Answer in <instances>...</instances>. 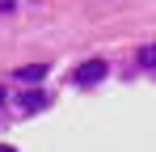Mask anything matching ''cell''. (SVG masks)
Instances as JSON below:
<instances>
[{
  "label": "cell",
  "mask_w": 156,
  "mask_h": 152,
  "mask_svg": "<svg viewBox=\"0 0 156 152\" xmlns=\"http://www.w3.org/2000/svg\"><path fill=\"white\" fill-rule=\"evenodd\" d=\"M47 106H51V97H47L42 89H30V93H21V97H17V110H21V114H34V110H47Z\"/></svg>",
  "instance_id": "obj_1"
},
{
  "label": "cell",
  "mask_w": 156,
  "mask_h": 152,
  "mask_svg": "<svg viewBox=\"0 0 156 152\" xmlns=\"http://www.w3.org/2000/svg\"><path fill=\"white\" fill-rule=\"evenodd\" d=\"M101 76H105V63H101V59H84V63L76 68V85H97Z\"/></svg>",
  "instance_id": "obj_2"
},
{
  "label": "cell",
  "mask_w": 156,
  "mask_h": 152,
  "mask_svg": "<svg viewBox=\"0 0 156 152\" xmlns=\"http://www.w3.org/2000/svg\"><path fill=\"white\" fill-rule=\"evenodd\" d=\"M42 76H47V63H26V68H17V80H26V85L42 80Z\"/></svg>",
  "instance_id": "obj_3"
},
{
  "label": "cell",
  "mask_w": 156,
  "mask_h": 152,
  "mask_svg": "<svg viewBox=\"0 0 156 152\" xmlns=\"http://www.w3.org/2000/svg\"><path fill=\"white\" fill-rule=\"evenodd\" d=\"M139 63H144V68H156V47H144V51H139Z\"/></svg>",
  "instance_id": "obj_4"
},
{
  "label": "cell",
  "mask_w": 156,
  "mask_h": 152,
  "mask_svg": "<svg viewBox=\"0 0 156 152\" xmlns=\"http://www.w3.org/2000/svg\"><path fill=\"white\" fill-rule=\"evenodd\" d=\"M0 152H17V148H9V144H0Z\"/></svg>",
  "instance_id": "obj_5"
},
{
  "label": "cell",
  "mask_w": 156,
  "mask_h": 152,
  "mask_svg": "<svg viewBox=\"0 0 156 152\" xmlns=\"http://www.w3.org/2000/svg\"><path fill=\"white\" fill-rule=\"evenodd\" d=\"M0 101H4V85H0Z\"/></svg>",
  "instance_id": "obj_6"
}]
</instances>
